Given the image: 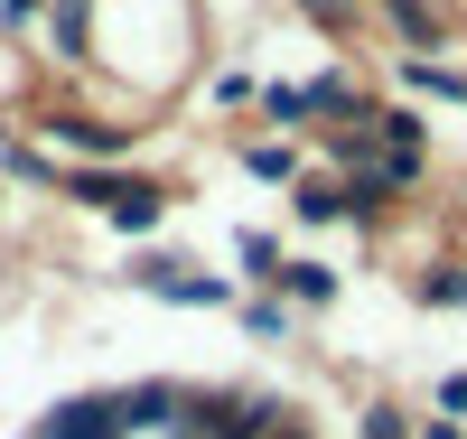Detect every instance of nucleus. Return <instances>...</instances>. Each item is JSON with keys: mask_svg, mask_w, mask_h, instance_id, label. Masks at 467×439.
<instances>
[{"mask_svg": "<svg viewBox=\"0 0 467 439\" xmlns=\"http://www.w3.org/2000/svg\"><path fill=\"white\" fill-rule=\"evenodd\" d=\"M47 439H122V402H66Z\"/></svg>", "mask_w": 467, "mask_h": 439, "instance_id": "nucleus-1", "label": "nucleus"}, {"mask_svg": "<svg viewBox=\"0 0 467 439\" xmlns=\"http://www.w3.org/2000/svg\"><path fill=\"white\" fill-rule=\"evenodd\" d=\"M112 225H122V234H150V225H160V196H150V187H122V196H112Z\"/></svg>", "mask_w": 467, "mask_h": 439, "instance_id": "nucleus-2", "label": "nucleus"}, {"mask_svg": "<svg viewBox=\"0 0 467 439\" xmlns=\"http://www.w3.org/2000/svg\"><path fill=\"white\" fill-rule=\"evenodd\" d=\"M393 28L411 37V47H440V19H431V10H420V0H393Z\"/></svg>", "mask_w": 467, "mask_h": 439, "instance_id": "nucleus-3", "label": "nucleus"}]
</instances>
